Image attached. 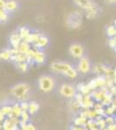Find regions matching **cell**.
I'll return each mask as SVG.
<instances>
[{
	"label": "cell",
	"instance_id": "6da1fadb",
	"mask_svg": "<svg viewBox=\"0 0 116 130\" xmlns=\"http://www.w3.org/2000/svg\"><path fill=\"white\" fill-rule=\"evenodd\" d=\"M52 71L58 74H62L69 78H75L78 75L77 70L72 65L65 62H54L50 65Z\"/></svg>",
	"mask_w": 116,
	"mask_h": 130
},
{
	"label": "cell",
	"instance_id": "7a4b0ae2",
	"mask_svg": "<svg viewBox=\"0 0 116 130\" xmlns=\"http://www.w3.org/2000/svg\"><path fill=\"white\" fill-rule=\"evenodd\" d=\"M30 90V87L27 83H18L14 85L10 89V93L18 100L24 102L29 97V93Z\"/></svg>",
	"mask_w": 116,
	"mask_h": 130
},
{
	"label": "cell",
	"instance_id": "3957f363",
	"mask_svg": "<svg viewBox=\"0 0 116 130\" xmlns=\"http://www.w3.org/2000/svg\"><path fill=\"white\" fill-rule=\"evenodd\" d=\"M55 87V80L49 75H42L38 79V88L43 92H50Z\"/></svg>",
	"mask_w": 116,
	"mask_h": 130
},
{
	"label": "cell",
	"instance_id": "277c9868",
	"mask_svg": "<svg viewBox=\"0 0 116 130\" xmlns=\"http://www.w3.org/2000/svg\"><path fill=\"white\" fill-rule=\"evenodd\" d=\"M67 24L73 29L78 28L81 24V15L78 11H74L69 14L66 20Z\"/></svg>",
	"mask_w": 116,
	"mask_h": 130
},
{
	"label": "cell",
	"instance_id": "5b68a950",
	"mask_svg": "<svg viewBox=\"0 0 116 130\" xmlns=\"http://www.w3.org/2000/svg\"><path fill=\"white\" fill-rule=\"evenodd\" d=\"M69 54H70L74 58L81 59V57H83L84 49H83V47H82V45L80 44V43H73V44H71L69 49Z\"/></svg>",
	"mask_w": 116,
	"mask_h": 130
},
{
	"label": "cell",
	"instance_id": "8992f818",
	"mask_svg": "<svg viewBox=\"0 0 116 130\" xmlns=\"http://www.w3.org/2000/svg\"><path fill=\"white\" fill-rule=\"evenodd\" d=\"M75 88L74 86L70 85V84H67V83H64L61 86L60 88V93L61 95H63L66 98H71L74 97L75 95Z\"/></svg>",
	"mask_w": 116,
	"mask_h": 130
},
{
	"label": "cell",
	"instance_id": "52a82bcc",
	"mask_svg": "<svg viewBox=\"0 0 116 130\" xmlns=\"http://www.w3.org/2000/svg\"><path fill=\"white\" fill-rule=\"evenodd\" d=\"M90 69H91V65H90L89 60L87 57H84V56L81 57L79 61V63H78V70L85 74V73H88L90 70Z\"/></svg>",
	"mask_w": 116,
	"mask_h": 130
},
{
	"label": "cell",
	"instance_id": "ba28073f",
	"mask_svg": "<svg viewBox=\"0 0 116 130\" xmlns=\"http://www.w3.org/2000/svg\"><path fill=\"white\" fill-rule=\"evenodd\" d=\"M10 43L13 49H18L20 43H22V38H21L19 34L18 33H14V34L10 36Z\"/></svg>",
	"mask_w": 116,
	"mask_h": 130
},
{
	"label": "cell",
	"instance_id": "9c48e42d",
	"mask_svg": "<svg viewBox=\"0 0 116 130\" xmlns=\"http://www.w3.org/2000/svg\"><path fill=\"white\" fill-rule=\"evenodd\" d=\"M48 37H44V36H41L39 37V39L34 43V46L36 49H41V48H44L48 45Z\"/></svg>",
	"mask_w": 116,
	"mask_h": 130
},
{
	"label": "cell",
	"instance_id": "30bf717a",
	"mask_svg": "<svg viewBox=\"0 0 116 130\" xmlns=\"http://www.w3.org/2000/svg\"><path fill=\"white\" fill-rule=\"evenodd\" d=\"M42 35H40L39 33H30L28 37H26V38L24 39L25 42H27V43H35L39 39V37H41Z\"/></svg>",
	"mask_w": 116,
	"mask_h": 130
},
{
	"label": "cell",
	"instance_id": "8fae6325",
	"mask_svg": "<svg viewBox=\"0 0 116 130\" xmlns=\"http://www.w3.org/2000/svg\"><path fill=\"white\" fill-rule=\"evenodd\" d=\"M44 59H45L44 54L43 53V52L39 51V50H37L34 56H33V61L38 62V63H43V62H44Z\"/></svg>",
	"mask_w": 116,
	"mask_h": 130
},
{
	"label": "cell",
	"instance_id": "7c38bea8",
	"mask_svg": "<svg viewBox=\"0 0 116 130\" xmlns=\"http://www.w3.org/2000/svg\"><path fill=\"white\" fill-rule=\"evenodd\" d=\"M18 7V4L14 0H9V1L6 2L5 5V10L6 11H13L16 9Z\"/></svg>",
	"mask_w": 116,
	"mask_h": 130
},
{
	"label": "cell",
	"instance_id": "4fadbf2b",
	"mask_svg": "<svg viewBox=\"0 0 116 130\" xmlns=\"http://www.w3.org/2000/svg\"><path fill=\"white\" fill-rule=\"evenodd\" d=\"M29 49H30V48H29V43H27V42H25V41L22 42V43H20L19 47H18L19 53H23V54H26Z\"/></svg>",
	"mask_w": 116,
	"mask_h": 130
},
{
	"label": "cell",
	"instance_id": "5bb4252c",
	"mask_svg": "<svg viewBox=\"0 0 116 130\" xmlns=\"http://www.w3.org/2000/svg\"><path fill=\"white\" fill-rule=\"evenodd\" d=\"M39 108V105L36 102H31L29 103V112L30 115H34Z\"/></svg>",
	"mask_w": 116,
	"mask_h": 130
},
{
	"label": "cell",
	"instance_id": "9a60e30c",
	"mask_svg": "<svg viewBox=\"0 0 116 130\" xmlns=\"http://www.w3.org/2000/svg\"><path fill=\"white\" fill-rule=\"evenodd\" d=\"M11 57L10 50H2L0 51V59L2 60H10Z\"/></svg>",
	"mask_w": 116,
	"mask_h": 130
},
{
	"label": "cell",
	"instance_id": "2e32d148",
	"mask_svg": "<svg viewBox=\"0 0 116 130\" xmlns=\"http://www.w3.org/2000/svg\"><path fill=\"white\" fill-rule=\"evenodd\" d=\"M18 34H19V36L21 37V38H22V39H25L29 34H30V33H29V29L26 28V27L24 26V27H22V28H20L19 33H18Z\"/></svg>",
	"mask_w": 116,
	"mask_h": 130
},
{
	"label": "cell",
	"instance_id": "e0dca14e",
	"mask_svg": "<svg viewBox=\"0 0 116 130\" xmlns=\"http://www.w3.org/2000/svg\"><path fill=\"white\" fill-rule=\"evenodd\" d=\"M8 13L5 10H3V9H0V23H4V22H6L8 20Z\"/></svg>",
	"mask_w": 116,
	"mask_h": 130
},
{
	"label": "cell",
	"instance_id": "ac0fdd59",
	"mask_svg": "<svg viewBox=\"0 0 116 130\" xmlns=\"http://www.w3.org/2000/svg\"><path fill=\"white\" fill-rule=\"evenodd\" d=\"M107 33L110 37H114V36L116 35V28L114 26H109L107 30Z\"/></svg>",
	"mask_w": 116,
	"mask_h": 130
},
{
	"label": "cell",
	"instance_id": "d6986e66",
	"mask_svg": "<svg viewBox=\"0 0 116 130\" xmlns=\"http://www.w3.org/2000/svg\"><path fill=\"white\" fill-rule=\"evenodd\" d=\"M18 69L22 72H24L28 70V64H27V62H19L18 64Z\"/></svg>",
	"mask_w": 116,
	"mask_h": 130
},
{
	"label": "cell",
	"instance_id": "ffe728a7",
	"mask_svg": "<svg viewBox=\"0 0 116 130\" xmlns=\"http://www.w3.org/2000/svg\"><path fill=\"white\" fill-rule=\"evenodd\" d=\"M20 108H22L23 111H27L29 110V103L26 102H22L20 104Z\"/></svg>",
	"mask_w": 116,
	"mask_h": 130
},
{
	"label": "cell",
	"instance_id": "44dd1931",
	"mask_svg": "<svg viewBox=\"0 0 116 130\" xmlns=\"http://www.w3.org/2000/svg\"><path fill=\"white\" fill-rule=\"evenodd\" d=\"M24 130H36L35 126L33 124H25L24 127H23Z\"/></svg>",
	"mask_w": 116,
	"mask_h": 130
},
{
	"label": "cell",
	"instance_id": "7402d4cb",
	"mask_svg": "<svg viewBox=\"0 0 116 130\" xmlns=\"http://www.w3.org/2000/svg\"><path fill=\"white\" fill-rule=\"evenodd\" d=\"M21 115H22V118H23V121H26L27 120L29 119V116H28V114H27L26 111H23L22 114H21Z\"/></svg>",
	"mask_w": 116,
	"mask_h": 130
},
{
	"label": "cell",
	"instance_id": "603a6c76",
	"mask_svg": "<svg viewBox=\"0 0 116 130\" xmlns=\"http://www.w3.org/2000/svg\"><path fill=\"white\" fill-rule=\"evenodd\" d=\"M5 5H6V2L5 0H0V9L5 10Z\"/></svg>",
	"mask_w": 116,
	"mask_h": 130
},
{
	"label": "cell",
	"instance_id": "cb8c5ba5",
	"mask_svg": "<svg viewBox=\"0 0 116 130\" xmlns=\"http://www.w3.org/2000/svg\"><path fill=\"white\" fill-rule=\"evenodd\" d=\"M107 2H108V3L110 4H113V3H116V0H106Z\"/></svg>",
	"mask_w": 116,
	"mask_h": 130
},
{
	"label": "cell",
	"instance_id": "d4e9b609",
	"mask_svg": "<svg viewBox=\"0 0 116 130\" xmlns=\"http://www.w3.org/2000/svg\"><path fill=\"white\" fill-rule=\"evenodd\" d=\"M114 25H115V26H116V20L114 21Z\"/></svg>",
	"mask_w": 116,
	"mask_h": 130
},
{
	"label": "cell",
	"instance_id": "484cf974",
	"mask_svg": "<svg viewBox=\"0 0 116 130\" xmlns=\"http://www.w3.org/2000/svg\"><path fill=\"white\" fill-rule=\"evenodd\" d=\"M76 1H79V0H74V2H76Z\"/></svg>",
	"mask_w": 116,
	"mask_h": 130
}]
</instances>
